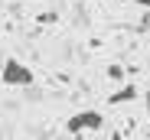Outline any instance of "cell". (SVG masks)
I'll return each instance as SVG.
<instances>
[{"label":"cell","mask_w":150,"mask_h":140,"mask_svg":"<svg viewBox=\"0 0 150 140\" xmlns=\"http://www.w3.org/2000/svg\"><path fill=\"white\" fill-rule=\"evenodd\" d=\"M0 82L10 85V88H33L36 75H33V68L26 62H20V59H7L4 68H0Z\"/></svg>","instance_id":"cell-1"},{"label":"cell","mask_w":150,"mask_h":140,"mask_svg":"<svg viewBox=\"0 0 150 140\" xmlns=\"http://www.w3.org/2000/svg\"><path fill=\"white\" fill-rule=\"evenodd\" d=\"M101 127H105L101 111H75L72 117L65 121V130L69 134H85V130H101Z\"/></svg>","instance_id":"cell-2"},{"label":"cell","mask_w":150,"mask_h":140,"mask_svg":"<svg viewBox=\"0 0 150 140\" xmlns=\"http://www.w3.org/2000/svg\"><path fill=\"white\" fill-rule=\"evenodd\" d=\"M137 98H140L137 85H134V82H127V85H121L114 95L108 98V104H114V108H117V104H131V101H137Z\"/></svg>","instance_id":"cell-3"},{"label":"cell","mask_w":150,"mask_h":140,"mask_svg":"<svg viewBox=\"0 0 150 140\" xmlns=\"http://www.w3.org/2000/svg\"><path fill=\"white\" fill-rule=\"evenodd\" d=\"M108 78H114V82L124 78V68H121V65H108Z\"/></svg>","instance_id":"cell-4"},{"label":"cell","mask_w":150,"mask_h":140,"mask_svg":"<svg viewBox=\"0 0 150 140\" xmlns=\"http://www.w3.org/2000/svg\"><path fill=\"white\" fill-rule=\"evenodd\" d=\"M36 20H39V23H46V26H49V23H56V20H59V16H56V13H39V16H36Z\"/></svg>","instance_id":"cell-5"},{"label":"cell","mask_w":150,"mask_h":140,"mask_svg":"<svg viewBox=\"0 0 150 140\" xmlns=\"http://www.w3.org/2000/svg\"><path fill=\"white\" fill-rule=\"evenodd\" d=\"M144 108H147V117H150V91H144Z\"/></svg>","instance_id":"cell-6"},{"label":"cell","mask_w":150,"mask_h":140,"mask_svg":"<svg viewBox=\"0 0 150 140\" xmlns=\"http://www.w3.org/2000/svg\"><path fill=\"white\" fill-rule=\"evenodd\" d=\"M131 4H137V7H147V10H150V0H131Z\"/></svg>","instance_id":"cell-7"},{"label":"cell","mask_w":150,"mask_h":140,"mask_svg":"<svg viewBox=\"0 0 150 140\" xmlns=\"http://www.w3.org/2000/svg\"><path fill=\"white\" fill-rule=\"evenodd\" d=\"M111 140H124V137H121V134H111Z\"/></svg>","instance_id":"cell-8"}]
</instances>
